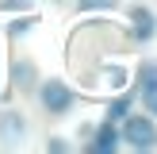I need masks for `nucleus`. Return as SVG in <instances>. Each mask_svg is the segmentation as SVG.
<instances>
[{
	"label": "nucleus",
	"instance_id": "8",
	"mask_svg": "<svg viewBox=\"0 0 157 154\" xmlns=\"http://www.w3.org/2000/svg\"><path fill=\"white\" fill-rule=\"evenodd\" d=\"M130 112V96H119V100H111V104H107V120H123V116Z\"/></svg>",
	"mask_w": 157,
	"mask_h": 154
},
{
	"label": "nucleus",
	"instance_id": "5",
	"mask_svg": "<svg viewBox=\"0 0 157 154\" xmlns=\"http://www.w3.org/2000/svg\"><path fill=\"white\" fill-rule=\"evenodd\" d=\"M115 146H119V135H115L111 120H104L100 131H92V150H96V154H111Z\"/></svg>",
	"mask_w": 157,
	"mask_h": 154
},
{
	"label": "nucleus",
	"instance_id": "4",
	"mask_svg": "<svg viewBox=\"0 0 157 154\" xmlns=\"http://www.w3.org/2000/svg\"><path fill=\"white\" fill-rule=\"evenodd\" d=\"M130 23H134V38H142V43L157 35V15L150 12V8H142V4L130 12Z\"/></svg>",
	"mask_w": 157,
	"mask_h": 154
},
{
	"label": "nucleus",
	"instance_id": "6",
	"mask_svg": "<svg viewBox=\"0 0 157 154\" xmlns=\"http://www.w3.org/2000/svg\"><path fill=\"white\" fill-rule=\"evenodd\" d=\"M138 96L142 100L157 96V62H142V69H138Z\"/></svg>",
	"mask_w": 157,
	"mask_h": 154
},
{
	"label": "nucleus",
	"instance_id": "9",
	"mask_svg": "<svg viewBox=\"0 0 157 154\" xmlns=\"http://www.w3.org/2000/svg\"><path fill=\"white\" fill-rule=\"evenodd\" d=\"M12 77H15V85H23V89H27V85H35V69L27 66V62H15V69H12Z\"/></svg>",
	"mask_w": 157,
	"mask_h": 154
},
{
	"label": "nucleus",
	"instance_id": "12",
	"mask_svg": "<svg viewBox=\"0 0 157 154\" xmlns=\"http://www.w3.org/2000/svg\"><path fill=\"white\" fill-rule=\"evenodd\" d=\"M4 8H8V12H27L31 0H4Z\"/></svg>",
	"mask_w": 157,
	"mask_h": 154
},
{
	"label": "nucleus",
	"instance_id": "10",
	"mask_svg": "<svg viewBox=\"0 0 157 154\" xmlns=\"http://www.w3.org/2000/svg\"><path fill=\"white\" fill-rule=\"evenodd\" d=\"M115 8V0H77V12H107Z\"/></svg>",
	"mask_w": 157,
	"mask_h": 154
},
{
	"label": "nucleus",
	"instance_id": "7",
	"mask_svg": "<svg viewBox=\"0 0 157 154\" xmlns=\"http://www.w3.org/2000/svg\"><path fill=\"white\" fill-rule=\"evenodd\" d=\"M104 81L111 85V89H123V85H127V69H123V66H107L104 69Z\"/></svg>",
	"mask_w": 157,
	"mask_h": 154
},
{
	"label": "nucleus",
	"instance_id": "2",
	"mask_svg": "<svg viewBox=\"0 0 157 154\" xmlns=\"http://www.w3.org/2000/svg\"><path fill=\"white\" fill-rule=\"evenodd\" d=\"M38 104L50 116H65L69 108H73V89H69L65 81H42L38 85Z\"/></svg>",
	"mask_w": 157,
	"mask_h": 154
},
{
	"label": "nucleus",
	"instance_id": "3",
	"mask_svg": "<svg viewBox=\"0 0 157 154\" xmlns=\"http://www.w3.org/2000/svg\"><path fill=\"white\" fill-rule=\"evenodd\" d=\"M23 139H27V120L15 108H4L0 112V143L4 146H19Z\"/></svg>",
	"mask_w": 157,
	"mask_h": 154
},
{
	"label": "nucleus",
	"instance_id": "1",
	"mask_svg": "<svg viewBox=\"0 0 157 154\" xmlns=\"http://www.w3.org/2000/svg\"><path fill=\"white\" fill-rule=\"evenodd\" d=\"M123 143L127 146H138V150H150L157 146V123L153 116H123Z\"/></svg>",
	"mask_w": 157,
	"mask_h": 154
},
{
	"label": "nucleus",
	"instance_id": "13",
	"mask_svg": "<svg viewBox=\"0 0 157 154\" xmlns=\"http://www.w3.org/2000/svg\"><path fill=\"white\" fill-rule=\"evenodd\" d=\"M46 146H50V150H69V143H65V139H50Z\"/></svg>",
	"mask_w": 157,
	"mask_h": 154
},
{
	"label": "nucleus",
	"instance_id": "11",
	"mask_svg": "<svg viewBox=\"0 0 157 154\" xmlns=\"http://www.w3.org/2000/svg\"><path fill=\"white\" fill-rule=\"evenodd\" d=\"M35 23H38V15H23V19H15L8 31H12V35H27V31L35 27Z\"/></svg>",
	"mask_w": 157,
	"mask_h": 154
}]
</instances>
